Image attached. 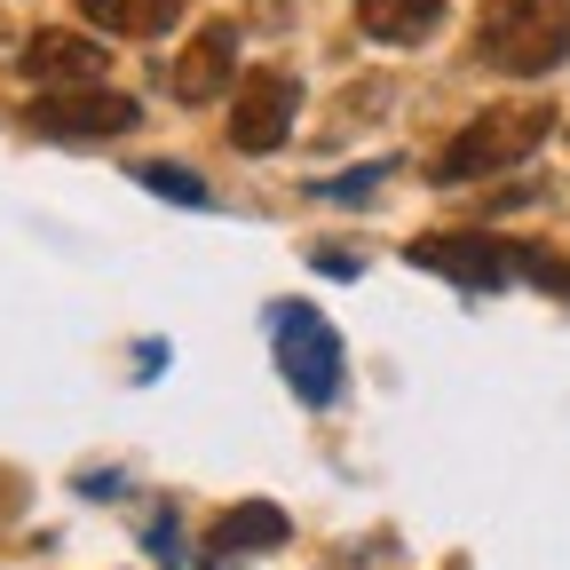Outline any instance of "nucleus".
I'll list each match as a JSON object with an SVG mask.
<instances>
[{"label":"nucleus","instance_id":"nucleus-5","mask_svg":"<svg viewBox=\"0 0 570 570\" xmlns=\"http://www.w3.org/2000/svg\"><path fill=\"white\" fill-rule=\"evenodd\" d=\"M294 104H302L294 71L254 63L238 80V96H230V142H238V151H277V142L294 135Z\"/></svg>","mask_w":570,"mask_h":570},{"label":"nucleus","instance_id":"nucleus-12","mask_svg":"<svg viewBox=\"0 0 570 570\" xmlns=\"http://www.w3.org/2000/svg\"><path fill=\"white\" fill-rule=\"evenodd\" d=\"M135 183H142V190H159V198H183V206H206V183H198V175H183V167H167V159L135 167Z\"/></svg>","mask_w":570,"mask_h":570},{"label":"nucleus","instance_id":"nucleus-6","mask_svg":"<svg viewBox=\"0 0 570 570\" xmlns=\"http://www.w3.org/2000/svg\"><path fill=\"white\" fill-rule=\"evenodd\" d=\"M104 63H111L104 32H71V24H40V32L17 48V71H24L32 88H96Z\"/></svg>","mask_w":570,"mask_h":570},{"label":"nucleus","instance_id":"nucleus-1","mask_svg":"<svg viewBox=\"0 0 570 570\" xmlns=\"http://www.w3.org/2000/svg\"><path fill=\"white\" fill-rule=\"evenodd\" d=\"M547 127H554V104H483V111L444 142V151H436L428 183L460 190V183H483V175H508V167H523L539 142H547Z\"/></svg>","mask_w":570,"mask_h":570},{"label":"nucleus","instance_id":"nucleus-9","mask_svg":"<svg viewBox=\"0 0 570 570\" xmlns=\"http://www.w3.org/2000/svg\"><path fill=\"white\" fill-rule=\"evenodd\" d=\"M356 32L381 48H420L444 32V0H356Z\"/></svg>","mask_w":570,"mask_h":570},{"label":"nucleus","instance_id":"nucleus-8","mask_svg":"<svg viewBox=\"0 0 570 570\" xmlns=\"http://www.w3.org/2000/svg\"><path fill=\"white\" fill-rule=\"evenodd\" d=\"M230 63H238V24H230V17H214V24H198L190 48L175 56L167 88H175L183 104H214V96H230Z\"/></svg>","mask_w":570,"mask_h":570},{"label":"nucleus","instance_id":"nucleus-11","mask_svg":"<svg viewBox=\"0 0 570 570\" xmlns=\"http://www.w3.org/2000/svg\"><path fill=\"white\" fill-rule=\"evenodd\" d=\"M214 570H230L238 554H262V547H285V508H269V499H246V508H230L223 523H214Z\"/></svg>","mask_w":570,"mask_h":570},{"label":"nucleus","instance_id":"nucleus-2","mask_svg":"<svg viewBox=\"0 0 570 570\" xmlns=\"http://www.w3.org/2000/svg\"><path fill=\"white\" fill-rule=\"evenodd\" d=\"M475 56L508 80H547L570 56V0H483Z\"/></svg>","mask_w":570,"mask_h":570},{"label":"nucleus","instance_id":"nucleus-4","mask_svg":"<svg viewBox=\"0 0 570 570\" xmlns=\"http://www.w3.org/2000/svg\"><path fill=\"white\" fill-rule=\"evenodd\" d=\"M24 119H32L40 135H71V142H96V135H127V127L142 119V104L96 80V88H48V96H32V104H24Z\"/></svg>","mask_w":570,"mask_h":570},{"label":"nucleus","instance_id":"nucleus-7","mask_svg":"<svg viewBox=\"0 0 570 570\" xmlns=\"http://www.w3.org/2000/svg\"><path fill=\"white\" fill-rule=\"evenodd\" d=\"M404 262H412V269H444V277H460L468 294H499V285L515 277V246H499V238H483V230L412 238V246H404Z\"/></svg>","mask_w":570,"mask_h":570},{"label":"nucleus","instance_id":"nucleus-3","mask_svg":"<svg viewBox=\"0 0 570 570\" xmlns=\"http://www.w3.org/2000/svg\"><path fill=\"white\" fill-rule=\"evenodd\" d=\"M277 373H285V389H294L302 404H333L341 396V333L309 309V302H294V309H277Z\"/></svg>","mask_w":570,"mask_h":570},{"label":"nucleus","instance_id":"nucleus-10","mask_svg":"<svg viewBox=\"0 0 570 570\" xmlns=\"http://www.w3.org/2000/svg\"><path fill=\"white\" fill-rule=\"evenodd\" d=\"M80 17L104 40H159L183 24V0H80Z\"/></svg>","mask_w":570,"mask_h":570}]
</instances>
